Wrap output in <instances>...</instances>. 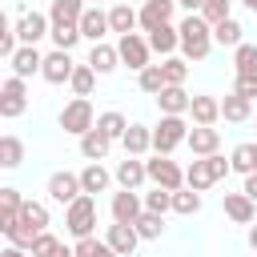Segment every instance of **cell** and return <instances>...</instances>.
I'll use <instances>...</instances> for the list:
<instances>
[{
	"label": "cell",
	"instance_id": "bcb514c9",
	"mask_svg": "<svg viewBox=\"0 0 257 257\" xmlns=\"http://www.w3.org/2000/svg\"><path fill=\"white\" fill-rule=\"evenodd\" d=\"M209 165H213V177L221 181V177H229L233 173V161H225L221 153H209Z\"/></svg>",
	"mask_w": 257,
	"mask_h": 257
},
{
	"label": "cell",
	"instance_id": "e0dca14e",
	"mask_svg": "<svg viewBox=\"0 0 257 257\" xmlns=\"http://www.w3.org/2000/svg\"><path fill=\"white\" fill-rule=\"evenodd\" d=\"M189 104H193V96L185 92V84H165V88L157 92V108L169 112V116H185Z\"/></svg>",
	"mask_w": 257,
	"mask_h": 257
},
{
	"label": "cell",
	"instance_id": "52a82bcc",
	"mask_svg": "<svg viewBox=\"0 0 257 257\" xmlns=\"http://www.w3.org/2000/svg\"><path fill=\"white\" fill-rule=\"evenodd\" d=\"M145 165H149V181H153V185L173 189V193H177V189H185V169H181L177 161H169V157H161V153H157V157H153V161H145Z\"/></svg>",
	"mask_w": 257,
	"mask_h": 257
},
{
	"label": "cell",
	"instance_id": "816d5d0a",
	"mask_svg": "<svg viewBox=\"0 0 257 257\" xmlns=\"http://www.w3.org/2000/svg\"><path fill=\"white\" fill-rule=\"evenodd\" d=\"M249 249L257 253V225H249Z\"/></svg>",
	"mask_w": 257,
	"mask_h": 257
},
{
	"label": "cell",
	"instance_id": "5b68a950",
	"mask_svg": "<svg viewBox=\"0 0 257 257\" xmlns=\"http://www.w3.org/2000/svg\"><path fill=\"white\" fill-rule=\"evenodd\" d=\"M24 108H28V80L24 76H8L0 84V116L4 120H16Z\"/></svg>",
	"mask_w": 257,
	"mask_h": 257
},
{
	"label": "cell",
	"instance_id": "2e32d148",
	"mask_svg": "<svg viewBox=\"0 0 257 257\" xmlns=\"http://www.w3.org/2000/svg\"><path fill=\"white\" fill-rule=\"evenodd\" d=\"M8 64H12V76H36L40 68H44V56L36 52V44H20L12 56H8Z\"/></svg>",
	"mask_w": 257,
	"mask_h": 257
},
{
	"label": "cell",
	"instance_id": "484cf974",
	"mask_svg": "<svg viewBox=\"0 0 257 257\" xmlns=\"http://www.w3.org/2000/svg\"><path fill=\"white\" fill-rule=\"evenodd\" d=\"M20 229H28L32 237L44 233V229H48V205H40V201H24V205H20Z\"/></svg>",
	"mask_w": 257,
	"mask_h": 257
},
{
	"label": "cell",
	"instance_id": "d4e9b609",
	"mask_svg": "<svg viewBox=\"0 0 257 257\" xmlns=\"http://www.w3.org/2000/svg\"><path fill=\"white\" fill-rule=\"evenodd\" d=\"M108 181H116V177H112L100 161H88V165L80 169V185H84V193H92V197H96V193H104V189H108Z\"/></svg>",
	"mask_w": 257,
	"mask_h": 257
},
{
	"label": "cell",
	"instance_id": "7bdbcfd3",
	"mask_svg": "<svg viewBox=\"0 0 257 257\" xmlns=\"http://www.w3.org/2000/svg\"><path fill=\"white\" fill-rule=\"evenodd\" d=\"M145 209L149 213H169L173 209V189H153V193H145Z\"/></svg>",
	"mask_w": 257,
	"mask_h": 257
},
{
	"label": "cell",
	"instance_id": "7dc6e473",
	"mask_svg": "<svg viewBox=\"0 0 257 257\" xmlns=\"http://www.w3.org/2000/svg\"><path fill=\"white\" fill-rule=\"evenodd\" d=\"M233 92H241V96H249V100H257V76H237V84H233Z\"/></svg>",
	"mask_w": 257,
	"mask_h": 257
},
{
	"label": "cell",
	"instance_id": "f907efd6",
	"mask_svg": "<svg viewBox=\"0 0 257 257\" xmlns=\"http://www.w3.org/2000/svg\"><path fill=\"white\" fill-rule=\"evenodd\" d=\"M177 4H181L185 12H201V8H205V0H177Z\"/></svg>",
	"mask_w": 257,
	"mask_h": 257
},
{
	"label": "cell",
	"instance_id": "3957f363",
	"mask_svg": "<svg viewBox=\"0 0 257 257\" xmlns=\"http://www.w3.org/2000/svg\"><path fill=\"white\" fill-rule=\"evenodd\" d=\"M64 225H68L72 237H92V229H96V197L80 193L72 205H64Z\"/></svg>",
	"mask_w": 257,
	"mask_h": 257
},
{
	"label": "cell",
	"instance_id": "f35d334b",
	"mask_svg": "<svg viewBox=\"0 0 257 257\" xmlns=\"http://www.w3.org/2000/svg\"><path fill=\"white\" fill-rule=\"evenodd\" d=\"M173 213H181V217H193V213H201V193L197 189H177L173 193Z\"/></svg>",
	"mask_w": 257,
	"mask_h": 257
},
{
	"label": "cell",
	"instance_id": "6da1fadb",
	"mask_svg": "<svg viewBox=\"0 0 257 257\" xmlns=\"http://www.w3.org/2000/svg\"><path fill=\"white\" fill-rule=\"evenodd\" d=\"M177 28H181V56H185L189 64H201V60L209 56V48H213V24H209L201 12H189Z\"/></svg>",
	"mask_w": 257,
	"mask_h": 257
},
{
	"label": "cell",
	"instance_id": "d6a6232c",
	"mask_svg": "<svg viewBox=\"0 0 257 257\" xmlns=\"http://www.w3.org/2000/svg\"><path fill=\"white\" fill-rule=\"evenodd\" d=\"M241 32H245V28L229 16V20L213 24V44H221V48H237V44H245V40H241Z\"/></svg>",
	"mask_w": 257,
	"mask_h": 257
},
{
	"label": "cell",
	"instance_id": "83f0119b",
	"mask_svg": "<svg viewBox=\"0 0 257 257\" xmlns=\"http://www.w3.org/2000/svg\"><path fill=\"white\" fill-rule=\"evenodd\" d=\"M108 24H112V32H116V36L137 32V28H141V12H137V8H128V4H112V8H108Z\"/></svg>",
	"mask_w": 257,
	"mask_h": 257
},
{
	"label": "cell",
	"instance_id": "e575fe53",
	"mask_svg": "<svg viewBox=\"0 0 257 257\" xmlns=\"http://www.w3.org/2000/svg\"><path fill=\"white\" fill-rule=\"evenodd\" d=\"M133 225H137L141 241H157V237L165 233V213H149V209H145V213H141V217H137Z\"/></svg>",
	"mask_w": 257,
	"mask_h": 257
},
{
	"label": "cell",
	"instance_id": "ac0fdd59",
	"mask_svg": "<svg viewBox=\"0 0 257 257\" xmlns=\"http://www.w3.org/2000/svg\"><path fill=\"white\" fill-rule=\"evenodd\" d=\"M173 8H177V0H145L141 4V28L153 32L161 24H173Z\"/></svg>",
	"mask_w": 257,
	"mask_h": 257
},
{
	"label": "cell",
	"instance_id": "b9f144b4",
	"mask_svg": "<svg viewBox=\"0 0 257 257\" xmlns=\"http://www.w3.org/2000/svg\"><path fill=\"white\" fill-rule=\"evenodd\" d=\"M161 68H165V80L169 84H185V76H189V60L185 56H165Z\"/></svg>",
	"mask_w": 257,
	"mask_h": 257
},
{
	"label": "cell",
	"instance_id": "f546056e",
	"mask_svg": "<svg viewBox=\"0 0 257 257\" xmlns=\"http://www.w3.org/2000/svg\"><path fill=\"white\" fill-rule=\"evenodd\" d=\"M221 116H225V120H233V124H241V120H249V116H253V100H249V96H241V92H229V96L221 100Z\"/></svg>",
	"mask_w": 257,
	"mask_h": 257
},
{
	"label": "cell",
	"instance_id": "f5cc1de1",
	"mask_svg": "<svg viewBox=\"0 0 257 257\" xmlns=\"http://www.w3.org/2000/svg\"><path fill=\"white\" fill-rule=\"evenodd\" d=\"M237 4H245L249 12H257V0H237Z\"/></svg>",
	"mask_w": 257,
	"mask_h": 257
},
{
	"label": "cell",
	"instance_id": "f6af8a7d",
	"mask_svg": "<svg viewBox=\"0 0 257 257\" xmlns=\"http://www.w3.org/2000/svg\"><path fill=\"white\" fill-rule=\"evenodd\" d=\"M229 8H233V4H221V0H205L201 16H205L209 24H221V20H229Z\"/></svg>",
	"mask_w": 257,
	"mask_h": 257
},
{
	"label": "cell",
	"instance_id": "f1b7e54d",
	"mask_svg": "<svg viewBox=\"0 0 257 257\" xmlns=\"http://www.w3.org/2000/svg\"><path fill=\"white\" fill-rule=\"evenodd\" d=\"M88 64L100 72V76H108V72H116V64H120V52H116V44H92V52H88Z\"/></svg>",
	"mask_w": 257,
	"mask_h": 257
},
{
	"label": "cell",
	"instance_id": "681fc988",
	"mask_svg": "<svg viewBox=\"0 0 257 257\" xmlns=\"http://www.w3.org/2000/svg\"><path fill=\"white\" fill-rule=\"evenodd\" d=\"M0 257H32V253L20 249V245H8V249H0Z\"/></svg>",
	"mask_w": 257,
	"mask_h": 257
},
{
	"label": "cell",
	"instance_id": "d590c367",
	"mask_svg": "<svg viewBox=\"0 0 257 257\" xmlns=\"http://www.w3.org/2000/svg\"><path fill=\"white\" fill-rule=\"evenodd\" d=\"M72 253H76V257H116V249H112L108 241H100V237H76Z\"/></svg>",
	"mask_w": 257,
	"mask_h": 257
},
{
	"label": "cell",
	"instance_id": "7c38bea8",
	"mask_svg": "<svg viewBox=\"0 0 257 257\" xmlns=\"http://www.w3.org/2000/svg\"><path fill=\"white\" fill-rule=\"evenodd\" d=\"M52 32V16H44V12H24L20 20H16V40L20 44H36L40 36H48Z\"/></svg>",
	"mask_w": 257,
	"mask_h": 257
},
{
	"label": "cell",
	"instance_id": "4dcf8cb0",
	"mask_svg": "<svg viewBox=\"0 0 257 257\" xmlns=\"http://www.w3.org/2000/svg\"><path fill=\"white\" fill-rule=\"evenodd\" d=\"M229 161H233V173H241V177L257 173V141H241V145L229 153Z\"/></svg>",
	"mask_w": 257,
	"mask_h": 257
},
{
	"label": "cell",
	"instance_id": "30bf717a",
	"mask_svg": "<svg viewBox=\"0 0 257 257\" xmlns=\"http://www.w3.org/2000/svg\"><path fill=\"white\" fill-rule=\"evenodd\" d=\"M221 209H225V217L233 225H253L257 221V201L245 197V193H225L221 197Z\"/></svg>",
	"mask_w": 257,
	"mask_h": 257
},
{
	"label": "cell",
	"instance_id": "ee69618b",
	"mask_svg": "<svg viewBox=\"0 0 257 257\" xmlns=\"http://www.w3.org/2000/svg\"><path fill=\"white\" fill-rule=\"evenodd\" d=\"M60 249H64V245L44 229V233H36V241H32V249H28V253H32V257H56Z\"/></svg>",
	"mask_w": 257,
	"mask_h": 257
},
{
	"label": "cell",
	"instance_id": "ba28073f",
	"mask_svg": "<svg viewBox=\"0 0 257 257\" xmlns=\"http://www.w3.org/2000/svg\"><path fill=\"white\" fill-rule=\"evenodd\" d=\"M72 72H76V60H72V52H68V48H52V52L44 56L40 76H44L48 84H68V80H72Z\"/></svg>",
	"mask_w": 257,
	"mask_h": 257
},
{
	"label": "cell",
	"instance_id": "836d02e7",
	"mask_svg": "<svg viewBox=\"0 0 257 257\" xmlns=\"http://www.w3.org/2000/svg\"><path fill=\"white\" fill-rule=\"evenodd\" d=\"M96 76H100V72H96V68L84 60V64H76V72H72V80H68V84H72V92H76V96H92Z\"/></svg>",
	"mask_w": 257,
	"mask_h": 257
},
{
	"label": "cell",
	"instance_id": "8d00e7d4",
	"mask_svg": "<svg viewBox=\"0 0 257 257\" xmlns=\"http://www.w3.org/2000/svg\"><path fill=\"white\" fill-rule=\"evenodd\" d=\"M137 84H141V92L157 96L169 80H165V68H161V64H149V68H141V72H137Z\"/></svg>",
	"mask_w": 257,
	"mask_h": 257
},
{
	"label": "cell",
	"instance_id": "d6986e66",
	"mask_svg": "<svg viewBox=\"0 0 257 257\" xmlns=\"http://www.w3.org/2000/svg\"><path fill=\"white\" fill-rule=\"evenodd\" d=\"M185 145L193 149V157H209V153H217V145H221V133H217L213 124H193Z\"/></svg>",
	"mask_w": 257,
	"mask_h": 257
},
{
	"label": "cell",
	"instance_id": "4316f807",
	"mask_svg": "<svg viewBox=\"0 0 257 257\" xmlns=\"http://www.w3.org/2000/svg\"><path fill=\"white\" fill-rule=\"evenodd\" d=\"M84 8H88V0H52L48 16H52V24H80Z\"/></svg>",
	"mask_w": 257,
	"mask_h": 257
},
{
	"label": "cell",
	"instance_id": "9a60e30c",
	"mask_svg": "<svg viewBox=\"0 0 257 257\" xmlns=\"http://www.w3.org/2000/svg\"><path fill=\"white\" fill-rule=\"evenodd\" d=\"M112 221H124V225H133L141 213H145V201L137 197V189H120V193H112Z\"/></svg>",
	"mask_w": 257,
	"mask_h": 257
},
{
	"label": "cell",
	"instance_id": "ffe728a7",
	"mask_svg": "<svg viewBox=\"0 0 257 257\" xmlns=\"http://www.w3.org/2000/svg\"><path fill=\"white\" fill-rule=\"evenodd\" d=\"M149 48L161 52V56H173V52L181 48V28H177V24H161V28H153V32H149Z\"/></svg>",
	"mask_w": 257,
	"mask_h": 257
},
{
	"label": "cell",
	"instance_id": "cb8c5ba5",
	"mask_svg": "<svg viewBox=\"0 0 257 257\" xmlns=\"http://www.w3.org/2000/svg\"><path fill=\"white\" fill-rule=\"evenodd\" d=\"M185 185H189V189H197V193H205L209 185H217V177H213V165H209V157H193V165L185 169Z\"/></svg>",
	"mask_w": 257,
	"mask_h": 257
},
{
	"label": "cell",
	"instance_id": "603a6c76",
	"mask_svg": "<svg viewBox=\"0 0 257 257\" xmlns=\"http://www.w3.org/2000/svg\"><path fill=\"white\" fill-rule=\"evenodd\" d=\"M108 149H112V137H104L100 128H88V133L80 137V157H84V161H104Z\"/></svg>",
	"mask_w": 257,
	"mask_h": 257
},
{
	"label": "cell",
	"instance_id": "7402d4cb",
	"mask_svg": "<svg viewBox=\"0 0 257 257\" xmlns=\"http://www.w3.org/2000/svg\"><path fill=\"white\" fill-rule=\"evenodd\" d=\"M120 145H124L128 157H145L153 149V128L149 124H128V133L120 137Z\"/></svg>",
	"mask_w": 257,
	"mask_h": 257
},
{
	"label": "cell",
	"instance_id": "8fae6325",
	"mask_svg": "<svg viewBox=\"0 0 257 257\" xmlns=\"http://www.w3.org/2000/svg\"><path fill=\"white\" fill-rule=\"evenodd\" d=\"M104 241L116 249V257H133V253H137V245H141V233H137V225L112 221V225L104 229Z\"/></svg>",
	"mask_w": 257,
	"mask_h": 257
},
{
	"label": "cell",
	"instance_id": "277c9868",
	"mask_svg": "<svg viewBox=\"0 0 257 257\" xmlns=\"http://www.w3.org/2000/svg\"><path fill=\"white\" fill-rule=\"evenodd\" d=\"M60 128L72 133V137H84L88 128H96V112H92V100L88 96H72L64 108H60Z\"/></svg>",
	"mask_w": 257,
	"mask_h": 257
},
{
	"label": "cell",
	"instance_id": "9f6ffc18",
	"mask_svg": "<svg viewBox=\"0 0 257 257\" xmlns=\"http://www.w3.org/2000/svg\"><path fill=\"white\" fill-rule=\"evenodd\" d=\"M88 4H100V0H88Z\"/></svg>",
	"mask_w": 257,
	"mask_h": 257
},
{
	"label": "cell",
	"instance_id": "44dd1931",
	"mask_svg": "<svg viewBox=\"0 0 257 257\" xmlns=\"http://www.w3.org/2000/svg\"><path fill=\"white\" fill-rule=\"evenodd\" d=\"M189 116H193V124H217L221 120V100L209 96V92H201V96H193Z\"/></svg>",
	"mask_w": 257,
	"mask_h": 257
},
{
	"label": "cell",
	"instance_id": "60d3db41",
	"mask_svg": "<svg viewBox=\"0 0 257 257\" xmlns=\"http://www.w3.org/2000/svg\"><path fill=\"white\" fill-rule=\"evenodd\" d=\"M48 36H52L56 48H68V52L76 48V40H84V36H80V24H52Z\"/></svg>",
	"mask_w": 257,
	"mask_h": 257
},
{
	"label": "cell",
	"instance_id": "74e56055",
	"mask_svg": "<svg viewBox=\"0 0 257 257\" xmlns=\"http://www.w3.org/2000/svg\"><path fill=\"white\" fill-rule=\"evenodd\" d=\"M96 128H100L104 137H112V141H120V137L128 133V120H124V116H120L116 108H108V112H100V116H96Z\"/></svg>",
	"mask_w": 257,
	"mask_h": 257
},
{
	"label": "cell",
	"instance_id": "1f68e13d",
	"mask_svg": "<svg viewBox=\"0 0 257 257\" xmlns=\"http://www.w3.org/2000/svg\"><path fill=\"white\" fill-rule=\"evenodd\" d=\"M20 161H24V141L4 133L0 137V169H20Z\"/></svg>",
	"mask_w": 257,
	"mask_h": 257
},
{
	"label": "cell",
	"instance_id": "4fadbf2b",
	"mask_svg": "<svg viewBox=\"0 0 257 257\" xmlns=\"http://www.w3.org/2000/svg\"><path fill=\"white\" fill-rule=\"evenodd\" d=\"M112 177H116L120 189H141V185L149 181V165H145L141 157H128V153H124V161H116Z\"/></svg>",
	"mask_w": 257,
	"mask_h": 257
},
{
	"label": "cell",
	"instance_id": "7a4b0ae2",
	"mask_svg": "<svg viewBox=\"0 0 257 257\" xmlns=\"http://www.w3.org/2000/svg\"><path fill=\"white\" fill-rule=\"evenodd\" d=\"M189 141V124H185V116H169V112H161V120L153 124V153H161V157H169L177 145H185Z\"/></svg>",
	"mask_w": 257,
	"mask_h": 257
},
{
	"label": "cell",
	"instance_id": "c3c4849f",
	"mask_svg": "<svg viewBox=\"0 0 257 257\" xmlns=\"http://www.w3.org/2000/svg\"><path fill=\"white\" fill-rule=\"evenodd\" d=\"M241 193L257 201V173H249V177H245V185H241Z\"/></svg>",
	"mask_w": 257,
	"mask_h": 257
},
{
	"label": "cell",
	"instance_id": "11a10c76",
	"mask_svg": "<svg viewBox=\"0 0 257 257\" xmlns=\"http://www.w3.org/2000/svg\"><path fill=\"white\" fill-rule=\"evenodd\" d=\"M221 4H233V0H221Z\"/></svg>",
	"mask_w": 257,
	"mask_h": 257
},
{
	"label": "cell",
	"instance_id": "8992f818",
	"mask_svg": "<svg viewBox=\"0 0 257 257\" xmlns=\"http://www.w3.org/2000/svg\"><path fill=\"white\" fill-rule=\"evenodd\" d=\"M116 52H120V64H128L133 72L149 68V56H153L149 36H137V32H124V36L116 40Z\"/></svg>",
	"mask_w": 257,
	"mask_h": 257
},
{
	"label": "cell",
	"instance_id": "6f0895ef",
	"mask_svg": "<svg viewBox=\"0 0 257 257\" xmlns=\"http://www.w3.org/2000/svg\"><path fill=\"white\" fill-rule=\"evenodd\" d=\"M253 120H257V112H253Z\"/></svg>",
	"mask_w": 257,
	"mask_h": 257
},
{
	"label": "cell",
	"instance_id": "ab89813d",
	"mask_svg": "<svg viewBox=\"0 0 257 257\" xmlns=\"http://www.w3.org/2000/svg\"><path fill=\"white\" fill-rule=\"evenodd\" d=\"M233 64H237V76H257V44H237Z\"/></svg>",
	"mask_w": 257,
	"mask_h": 257
},
{
	"label": "cell",
	"instance_id": "db71d44e",
	"mask_svg": "<svg viewBox=\"0 0 257 257\" xmlns=\"http://www.w3.org/2000/svg\"><path fill=\"white\" fill-rule=\"evenodd\" d=\"M56 257H76V253H72V249H60V253H56Z\"/></svg>",
	"mask_w": 257,
	"mask_h": 257
},
{
	"label": "cell",
	"instance_id": "5bb4252c",
	"mask_svg": "<svg viewBox=\"0 0 257 257\" xmlns=\"http://www.w3.org/2000/svg\"><path fill=\"white\" fill-rule=\"evenodd\" d=\"M108 32H112L108 12H100V4H88V8H84V16H80V36H84V40H92V44H100Z\"/></svg>",
	"mask_w": 257,
	"mask_h": 257
},
{
	"label": "cell",
	"instance_id": "9c48e42d",
	"mask_svg": "<svg viewBox=\"0 0 257 257\" xmlns=\"http://www.w3.org/2000/svg\"><path fill=\"white\" fill-rule=\"evenodd\" d=\"M80 193H84V185H80V173H68V169H60V173H52V177H48V197H52L56 205H72Z\"/></svg>",
	"mask_w": 257,
	"mask_h": 257
}]
</instances>
